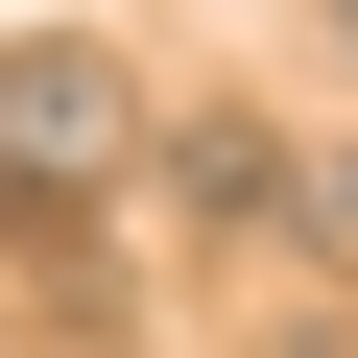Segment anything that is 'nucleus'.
<instances>
[{
	"instance_id": "1",
	"label": "nucleus",
	"mask_w": 358,
	"mask_h": 358,
	"mask_svg": "<svg viewBox=\"0 0 358 358\" xmlns=\"http://www.w3.org/2000/svg\"><path fill=\"white\" fill-rule=\"evenodd\" d=\"M120 143H143V72H120V48H72V24H48V48H0V192H48V215H72Z\"/></svg>"
},
{
	"instance_id": "2",
	"label": "nucleus",
	"mask_w": 358,
	"mask_h": 358,
	"mask_svg": "<svg viewBox=\"0 0 358 358\" xmlns=\"http://www.w3.org/2000/svg\"><path fill=\"white\" fill-rule=\"evenodd\" d=\"M287 215H310V239H334V263H358V143H334V167H310V192H287Z\"/></svg>"
},
{
	"instance_id": "3",
	"label": "nucleus",
	"mask_w": 358,
	"mask_h": 358,
	"mask_svg": "<svg viewBox=\"0 0 358 358\" xmlns=\"http://www.w3.org/2000/svg\"><path fill=\"white\" fill-rule=\"evenodd\" d=\"M263 358H358V310H287V334H263Z\"/></svg>"
}]
</instances>
